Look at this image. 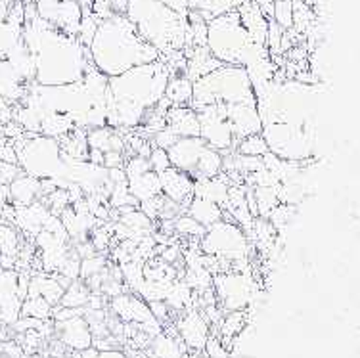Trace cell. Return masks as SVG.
I'll use <instances>...</instances> for the list:
<instances>
[{"label":"cell","mask_w":360,"mask_h":358,"mask_svg":"<svg viewBox=\"0 0 360 358\" xmlns=\"http://www.w3.org/2000/svg\"><path fill=\"white\" fill-rule=\"evenodd\" d=\"M111 136H113V129L104 124V127H96V129H89L86 132V144L90 150H100L102 153L111 150Z\"/></svg>","instance_id":"29"},{"label":"cell","mask_w":360,"mask_h":358,"mask_svg":"<svg viewBox=\"0 0 360 358\" xmlns=\"http://www.w3.org/2000/svg\"><path fill=\"white\" fill-rule=\"evenodd\" d=\"M90 290L86 288V283L79 282H71L70 288L63 290V295L60 299V307H70V309H84L86 307V301H89Z\"/></svg>","instance_id":"24"},{"label":"cell","mask_w":360,"mask_h":358,"mask_svg":"<svg viewBox=\"0 0 360 358\" xmlns=\"http://www.w3.org/2000/svg\"><path fill=\"white\" fill-rule=\"evenodd\" d=\"M108 201H110L111 209H121V207H139V201L134 200L129 192V186L127 182H121V184H113L110 196H108Z\"/></svg>","instance_id":"33"},{"label":"cell","mask_w":360,"mask_h":358,"mask_svg":"<svg viewBox=\"0 0 360 358\" xmlns=\"http://www.w3.org/2000/svg\"><path fill=\"white\" fill-rule=\"evenodd\" d=\"M8 203H10V192H8V186L0 184V217H2V213H4V209H6Z\"/></svg>","instance_id":"45"},{"label":"cell","mask_w":360,"mask_h":358,"mask_svg":"<svg viewBox=\"0 0 360 358\" xmlns=\"http://www.w3.org/2000/svg\"><path fill=\"white\" fill-rule=\"evenodd\" d=\"M236 152L242 153V155H257V158H263L264 153L269 152V146L263 134H250V136L242 138L238 144H236Z\"/></svg>","instance_id":"30"},{"label":"cell","mask_w":360,"mask_h":358,"mask_svg":"<svg viewBox=\"0 0 360 358\" xmlns=\"http://www.w3.org/2000/svg\"><path fill=\"white\" fill-rule=\"evenodd\" d=\"M123 163H125V155H123V152H113V150H110V152L104 153V167H105V169H113V167H123Z\"/></svg>","instance_id":"43"},{"label":"cell","mask_w":360,"mask_h":358,"mask_svg":"<svg viewBox=\"0 0 360 358\" xmlns=\"http://www.w3.org/2000/svg\"><path fill=\"white\" fill-rule=\"evenodd\" d=\"M92 65L105 77H115L129 69L160 60L161 54L146 42L125 14H113L100 21L89 44Z\"/></svg>","instance_id":"1"},{"label":"cell","mask_w":360,"mask_h":358,"mask_svg":"<svg viewBox=\"0 0 360 358\" xmlns=\"http://www.w3.org/2000/svg\"><path fill=\"white\" fill-rule=\"evenodd\" d=\"M73 251H75V255L79 257V259H86V257H92L98 253L96 248L92 245V241L90 240L75 241V248H73Z\"/></svg>","instance_id":"41"},{"label":"cell","mask_w":360,"mask_h":358,"mask_svg":"<svg viewBox=\"0 0 360 358\" xmlns=\"http://www.w3.org/2000/svg\"><path fill=\"white\" fill-rule=\"evenodd\" d=\"M148 163H150V169L153 172H158V174H161V172L171 167L167 150H161V148H152V152L148 155Z\"/></svg>","instance_id":"36"},{"label":"cell","mask_w":360,"mask_h":358,"mask_svg":"<svg viewBox=\"0 0 360 358\" xmlns=\"http://www.w3.org/2000/svg\"><path fill=\"white\" fill-rule=\"evenodd\" d=\"M186 215H190L194 221H198L201 226H213L219 221H222V209L217 203L203 198H192V201L188 203Z\"/></svg>","instance_id":"19"},{"label":"cell","mask_w":360,"mask_h":358,"mask_svg":"<svg viewBox=\"0 0 360 358\" xmlns=\"http://www.w3.org/2000/svg\"><path fill=\"white\" fill-rule=\"evenodd\" d=\"M41 251V267L46 272H58V270L62 269L63 262L68 261V257L71 253L70 248V241H56L54 245H50V248L39 249Z\"/></svg>","instance_id":"23"},{"label":"cell","mask_w":360,"mask_h":358,"mask_svg":"<svg viewBox=\"0 0 360 358\" xmlns=\"http://www.w3.org/2000/svg\"><path fill=\"white\" fill-rule=\"evenodd\" d=\"M207 148V144L201 140L200 136H180L176 142H174L169 150H167V155H169V161H171V167L179 169L182 172H190L194 169V165L198 163L201 152Z\"/></svg>","instance_id":"10"},{"label":"cell","mask_w":360,"mask_h":358,"mask_svg":"<svg viewBox=\"0 0 360 358\" xmlns=\"http://www.w3.org/2000/svg\"><path fill=\"white\" fill-rule=\"evenodd\" d=\"M176 330L182 343L192 351H203L209 339V322L198 310H188L184 317L176 320Z\"/></svg>","instance_id":"9"},{"label":"cell","mask_w":360,"mask_h":358,"mask_svg":"<svg viewBox=\"0 0 360 358\" xmlns=\"http://www.w3.org/2000/svg\"><path fill=\"white\" fill-rule=\"evenodd\" d=\"M207 228L201 226L200 222L194 221L190 215H179L174 219V234L184 236V238H190V240H201V236L205 234Z\"/></svg>","instance_id":"28"},{"label":"cell","mask_w":360,"mask_h":358,"mask_svg":"<svg viewBox=\"0 0 360 358\" xmlns=\"http://www.w3.org/2000/svg\"><path fill=\"white\" fill-rule=\"evenodd\" d=\"M192 87L194 83L184 73H174L167 81L165 98L173 106H188V102L192 100Z\"/></svg>","instance_id":"21"},{"label":"cell","mask_w":360,"mask_h":358,"mask_svg":"<svg viewBox=\"0 0 360 358\" xmlns=\"http://www.w3.org/2000/svg\"><path fill=\"white\" fill-rule=\"evenodd\" d=\"M161 193L169 198V200L176 201L180 207H188V203L192 201V184L194 180L190 179L188 172H182L174 167H169L167 171L160 174ZM186 211V209H184Z\"/></svg>","instance_id":"11"},{"label":"cell","mask_w":360,"mask_h":358,"mask_svg":"<svg viewBox=\"0 0 360 358\" xmlns=\"http://www.w3.org/2000/svg\"><path fill=\"white\" fill-rule=\"evenodd\" d=\"M240 103L257 102L248 71L240 65H224L211 71L209 75L194 81L192 100L188 106L198 111L209 103Z\"/></svg>","instance_id":"4"},{"label":"cell","mask_w":360,"mask_h":358,"mask_svg":"<svg viewBox=\"0 0 360 358\" xmlns=\"http://www.w3.org/2000/svg\"><path fill=\"white\" fill-rule=\"evenodd\" d=\"M198 245L205 255H213L230 262L248 259L253 251V243L248 240L245 232L236 222L229 221H219L209 226Z\"/></svg>","instance_id":"6"},{"label":"cell","mask_w":360,"mask_h":358,"mask_svg":"<svg viewBox=\"0 0 360 358\" xmlns=\"http://www.w3.org/2000/svg\"><path fill=\"white\" fill-rule=\"evenodd\" d=\"M21 167L18 163H6V161H0V184L8 186L14 179H18L21 174Z\"/></svg>","instance_id":"40"},{"label":"cell","mask_w":360,"mask_h":358,"mask_svg":"<svg viewBox=\"0 0 360 358\" xmlns=\"http://www.w3.org/2000/svg\"><path fill=\"white\" fill-rule=\"evenodd\" d=\"M20 245V234L12 226V222H4V224L0 222V255L18 257Z\"/></svg>","instance_id":"26"},{"label":"cell","mask_w":360,"mask_h":358,"mask_svg":"<svg viewBox=\"0 0 360 358\" xmlns=\"http://www.w3.org/2000/svg\"><path fill=\"white\" fill-rule=\"evenodd\" d=\"M253 41L236 10L217 15L207 23V49L224 65L243 68Z\"/></svg>","instance_id":"5"},{"label":"cell","mask_w":360,"mask_h":358,"mask_svg":"<svg viewBox=\"0 0 360 358\" xmlns=\"http://www.w3.org/2000/svg\"><path fill=\"white\" fill-rule=\"evenodd\" d=\"M98 25H100V20H96L90 12L83 14L81 23H79V31H77V41L89 49V44L92 42V39H94V34H96Z\"/></svg>","instance_id":"34"},{"label":"cell","mask_w":360,"mask_h":358,"mask_svg":"<svg viewBox=\"0 0 360 358\" xmlns=\"http://www.w3.org/2000/svg\"><path fill=\"white\" fill-rule=\"evenodd\" d=\"M179 134L169 127V124H165L161 131H158L155 134H153L152 138V146H155V148H161V150H169L171 146L179 140Z\"/></svg>","instance_id":"38"},{"label":"cell","mask_w":360,"mask_h":358,"mask_svg":"<svg viewBox=\"0 0 360 358\" xmlns=\"http://www.w3.org/2000/svg\"><path fill=\"white\" fill-rule=\"evenodd\" d=\"M188 358H207L201 351H194L192 354H188Z\"/></svg>","instance_id":"49"},{"label":"cell","mask_w":360,"mask_h":358,"mask_svg":"<svg viewBox=\"0 0 360 358\" xmlns=\"http://www.w3.org/2000/svg\"><path fill=\"white\" fill-rule=\"evenodd\" d=\"M167 124L179 136H200V121L190 106H171L167 110Z\"/></svg>","instance_id":"15"},{"label":"cell","mask_w":360,"mask_h":358,"mask_svg":"<svg viewBox=\"0 0 360 358\" xmlns=\"http://www.w3.org/2000/svg\"><path fill=\"white\" fill-rule=\"evenodd\" d=\"M169 77L171 71L160 58L152 63L136 65L121 75L110 77L108 87L115 103H129L148 111L165 96Z\"/></svg>","instance_id":"3"},{"label":"cell","mask_w":360,"mask_h":358,"mask_svg":"<svg viewBox=\"0 0 360 358\" xmlns=\"http://www.w3.org/2000/svg\"><path fill=\"white\" fill-rule=\"evenodd\" d=\"M108 267V261H105L104 255H92V257H86V259H81V270H79V278H90V276L94 274H100L102 270Z\"/></svg>","instance_id":"35"},{"label":"cell","mask_w":360,"mask_h":358,"mask_svg":"<svg viewBox=\"0 0 360 358\" xmlns=\"http://www.w3.org/2000/svg\"><path fill=\"white\" fill-rule=\"evenodd\" d=\"M222 172V153L213 150V148H205L201 152L198 163L194 165V169L188 172L190 179H213V177H219Z\"/></svg>","instance_id":"20"},{"label":"cell","mask_w":360,"mask_h":358,"mask_svg":"<svg viewBox=\"0 0 360 358\" xmlns=\"http://www.w3.org/2000/svg\"><path fill=\"white\" fill-rule=\"evenodd\" d=\"M127 172V179H132V177H140L144 172L152 171L150 169V163H148V158H140V155H132V158L127 159V163L123 165Z\"/></svg>","instance_id":"37"},{"label":"cell","mask_w":360,"mask_h":358,"mask_svg":"<svg viewBox=\"0 0 360 358\" xmlns=\"http://www.w3.org/2000/svg\"><path fill=\"white\" fill-rule=\"evenodd\" d=\"M8 192L14 205H31L41 198V179L21 172L18 179L8 184Z\"/></svg>","instance_id":"17"},{"label":"cell","mask_w":360,"mask_h":358,"mask_svg":"<svg viewBox=\"0 0 360 358\" xmlns=\"http://www.w3.org/2000/svg\"><path fill=\"white\" fill-rule=\"evenodd\" d=\"M92 2H94V0H77V4L81 6V10H83V14L90 12V6H92Z\"/></svg>","instance_id":"48"},{"label":"cell","mask_w":360,"mask_h":358,"mask_svg":"<svg viewBox=\"0 0 360 358\" xmlns=\"http://www.w3.org/2000/svg\"><path fill=\"white\" fill-rule=\"evenodd\" d=\"M56 330H58V339L71 351H83L92 345V335L83 314L65 322H56Z\"/></svg>","instance_id":"13"},{"label":"cell","mask_w":360,"mask_h":358,"mask_svg":"<svg viewBox=\"0 0 360 358\" xmlns=\"http://www.w3.org/2000/svg\"><path fill=\"white\" fill-rule=\"evenodd\" d=\"M213 290H215L217 301H221V309L243 310L248 305L255 301L257 283L253 276L248 272H219L213 276Z\"/></svg>","instance_id":"7"},{"label":"cell","mask_w":360,"mask_h":358,"mask_svg":"<svg viewBox=\"0 0 360 358\" xmlns=\"http://www.w3.org/2000/svg\"><path fill=\"white\" fill-rule=\"evenodd\" d=\"M226 121L238 142L250 134L263 132V121L257 110V102L226 103Z\"/></svg>","instance_id":"8"},{"label":"cell","mask_w":360,"mask_h":358,"mask_svg":"<svg viewBox=\"0 0 360 358\" xmlns=\"http://www.w3.org/2000/svg\"><path fill=\"white\" fill-rule=\"evenodd\" d=\"M280 186V184H278ZM278 186L276 188H263V186H253V200H255L257 207V217H263L266 219V215L280 203L278 200Z\"/></svg>","instance_id":"25"},{"label":"cell","mask_w":360,"mask_h":358,"mask_svg":"<svg viewBox=\"0 0 360 358\" xmlns=\"http://www.w3.org/2000/svg\"><path fill=\"white\" fill-rule=\"evenodd\" d=\"M96 358H129L121 349H110V351H100Z\"/></svg>","instance_id":"47"},{"label":"cell","mask_w":360,"mask_h":358,"mask_svg":"<svg viewBox=\"0 0 360 358\" xmlns=\"http://www.w3.org/2000/svg\"><path fill=\"white\" fill-rule=\"evenodd\" d=\"M148 307H150V312H152V317L158 320V322H163V320H167V317H169V307H167L165 301H152V303H148Z\"/></svg>","instance_id":"42"},{"label":"cell","mask_w":360,"mask_h":358,"mask_svg":"<svg viewBox=\"0 0 360 358\" xmlns=\"http://www.w3.org/2000/svg\"><path fill=\"white\" fill-rule=\"evenodd\" d=\"M125 15L132 21L139 34L163 56L173 54L186 46L188 20L176 14L160 0H129Z\"/></svg>","instance_id":"2"},{"label":"cell","mask_w":360,"mask_h":358,"mask_svg":"<svg viewBox=\"0 0 360 358\" xmlns=\"http://www.w3.org/2000/svg\"><path fill=\"white\" fill-rule=\"evenodd\" d=\"M108 180L113 182V184H121V182H127V172L123 167H113V169H108Z\"/></svg>","instance_id":"44"},{"label":"cell","mask_w":360,"mask_h":358,"mask_svg":"<svg viewBox=\"0 0 360 358\" xmlns=\"http://www.w3.org/2000/svg\"><path fill=\"white\" fill-rule=\"evenodd\" d=\"M127 186H129V192L134 200L142 203L146 200H152L155 196L161 193V184H160V174L153 171H148L140 177H132V179H127Z\"/></svg>","instance_id":"18"},{"label":"cell","mask_w":360,"mask_h":358,"mask_svg":"<svg viewBox=\"0 0 360 358\" xmlns=\"http://www.w3.org/2000/svg\"><path fill=\"white\" fill-rule=\"evenodd\" d=\"M21 312L27 318H37V320H46L49 317H52V305L44 299V297H29L27 303H23L21 307Z\"/></svg>","instance_id":"31"},{"label":"cell","mask_w":360,"mask_h":358,"mask_svg":"<svg viewBox=\"0 0 360 358\" xmlns=\"http://www.w3.org/2000/svg\"><path fill=\"white\" fill-rule=\"evenodd\" d=\"M245 326V314L242 310H230L229 314L221 318V341H232V339L243 330Z\"/></svg>","instance_id":"27"},{"label":"cell","mask_w":360,"mask_h":358,"mask_svg":"<svg viewBox=\"0 0 360 358\" xmlns=\"http://www.w3.org/2000/svg\"><path fill=\"white\" fill-rule=\"evenodd\" d=\"M50 215V209L44 201H33L31 205H14V219L12 224L20 228L23 234L35 238L42 230V224Z\"/></svg>","instance_id":"12"},{"label":"cell","mask_w":360,"mask_h":358,"mask_svg":"<svg viewBox=\"0 0 360 358\" xmlns=\"http://www.w3.org/2000/svg\"><path fill=\"white\" fill-rule=\"evenodd\" d=\"M229 186L230 182L226 179V174L221 172L219 177H213V179L194 180V184H192V196L194 198H203V200L213 201L219 207H222L226 203Z\"/></svg>","instance_id":"16"},{"label":"cell","mask_w":360,"mask_h":358,"mask_svg":"<svg viewBox=\"0 0 360 358\" xmlns=\"http://www.w3.org/2000/svg\"><path fill=\"white\" fill-rule=\"evenodd\" d=\"M182 52L186 56V71H184V75L192 83L201 79V77L209 75L211 71H215L217 68L222 65L215 56L209 52L207 46H190V49H184Z\"/></svg>","instance_id":"14"},{"label":"cell","mask_w":360,"mask_h":358,"mask_svg":"<svg viewBox=\"0 0 360 358\" xmlns=\"http://www.w3.org/2000/svg\"><path fill=\"white\" fill-rule=\"evenodd\" d=\"M186 345L182 343L179 335H169V333H158L152 341V357L155 358H182L186 354Z\"/></svg>","instance_id":"22"},{"label":"cell","mask_w":360,"mask_h":358,"mask_svg":"<svg viewBox=\"0 0 360 358\" xmlns=\"http://www.w3.org/2000/svg\"><path fill=\"white\" fill-rule=\"evenodd\" d=\"M270 20L276 21L278 25L284 29V31L293 27V8H291V0H274Z\"/></svg>","instance_id":"32"},{"label":"cell","mask_w":360,"mask_h":358,"mask_svg":"<svg viewBox=\"0 0 360 358\" xmlns=\"http://www.w3.org/2000/svg\"><path fill=\"white\" fill-rule=\"evenodd\" d=\"M110 2L113 14H125L127 6H129V0H110Z\"/></svg>","instance_id":"46"},{"label":"cell","mask_w":360,"mask_h":358,"mask_svg":"<svg viewBox=\"0 0 360 358\" xmlns=\"http://www.w3.org/2000/svg\"><path fill=\"white\" fill-rule=\"evenodd\" d=\"M161 207H163V193L155 196L152 200H146L142 201V203H139V209L150 219V221H158V219H160Z\"/></svg>","instance_id":"39"}]
</instances>
